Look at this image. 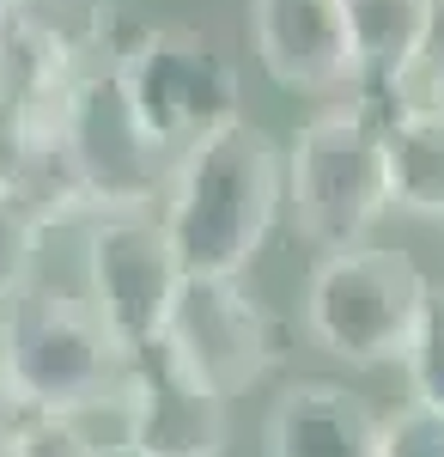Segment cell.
Masks as SVG:
<instances>
[{"label": "cell", "instance_id": "obj_15", "mask_svg": "<svg viewBox=\"0 0 444 457\" xmlns=\"http://www.w3.org/2000/svg\"><path fill=\"white\" fill-rule=\"evenodd\" d=\"M402 372H408L414 403L444 415V281H432V293H426V312H420V329H414Z\"/></svg>", "mask_w": 444, "mask_h": 457}, {"label": "cell", "instance_id": "obj_13", "mask_svg": "<svg viewBox=\"0 0 444 457\" xmlns=\"http://www.w3.org/2000/svg\"><path fill=\"white\" fill-rule=\"evenodd\" d=\"M390 141V195L402 213L444 220V110L377 116Z\"/></svg>", "mask_w": 444, "mask_h": 457}, {"label": "cell", "instance_id": "obj_6", "mask_svg": "<svg viewBox=\"0 0 444 457\" xmlns=\"http://www.w3.org/2000/svg\"><path fill=\"white\" fill-rule=\"evenodd\" d=\"M183 256L165 220L152 213H103L86 232V299L116 329L122 348H146L171 329L183 299Z\"/></svg>", "mask_w": 444, "mask_h": 457}, {"label": "cell", "instance_id": "obj_12", "mask_svg": "<svg viewBox=\"0 0 444 457\" xmlns=\"http://www.w3.org/2000/svg\"><path fill=\"white\" fill-rule=\"evenodd\" d=\"M432 12L439 0H347V19H353V62H359V79L372 98L366 110H377L420 62L426 37H432Z\"/></svg>", "mask_w": 444, "mask_h": 457}, {"label": "cell", "instance_id": "obj_1", "mask_svg": "<svg viewBox=\"0 0 444 457\" xmlns=\"http://www.w3.org/2000/svg\"><path fill=\"white\" fill-rule=\"evenodd\" d=\"M286 208V153L268 129L250 116L207 135L195 153H183L165 195V232H171L183 275L201 281H238L268 245L274 220Z\"/></svg>", "mask_w": 444, "mask_h": 457}, {"label": "cell", "instance_id": "obj_10", "mask_svg": "<svg viewBox=\"0 0 444 457\" xmlns=\"http://www.w3.org/2000/svg\"><path fill=\"white\" fill-rule=\"evenodd\" d=\"M250 43L286 92H335L359 79L347 0H250Z\"/></svg>", "mask_w": 444, "mask_h": 457}, {"label": "cell", "instance_id": "obj_5", "mask_svg": "<svg viewBox=\"0 0 444 457\" xmlns=\"http://www.w3.org/2000/svg\"><path fill=\"white\" fill-rule=\"evenodd\" d=\"M432 281L402 250L353 245L310 269L305 329L347 366H390L408 360Z\"/></svg>", "mask_w": 444, "mask_h": 457}, {"label": "cell", "instance_id": "obj_14", "mask_svg": "<svg viewBox=\"0 0 444 457\" xmlns=\"http://www.w3.org/2000/svg\"><path fill=\"white\" fill-rule=\"evenodd\" d=\"M37 238H43V220L25 208L19 189L0 183V305L12 293L31 287V262H37Z\"/></svg>", "mask_w": 444, "mask_h": 457}, {"label": "cell", "instance_id": "obj_7", "mask_svg": "<svg viewBox=\"0 0 444 457\" xmlns=\"http://www.w3.org/2000/svg\"><path fill=\"white\" fill-rule=\"evenodd\" d=\"M62 129H68L73 171L86 183L98 220L103 213H146L152 195H171L177 165L140 135L135 110H128V92H122V79H116V62L92 68L68 92Z\"/></svg>", "mask_w": 444, "mask_h": 457}, {"label": "cell", "instance_id": "obj_22", "mask_svg": "<svg viewBox=\"0 0 444 457\" xmlns=\"http://www.w3.org/2000/svg\"><path fill=\"white\" fill-rule=\"evenodd\" d=\"M439 110H444V98H439Z\"/></svg>", "mask_w": 444, "mask_h": 457}, {"label": "cell", "instance_id": "obj_3", "mask_svg": "<svg viewBox=\"0 0 444 457\" xmlns=\"http://www.w3.org/2000/svg\"><path fill=\"white\" fill-rule=\"evenodd\" d=\"M286 202L299 238L335 256V250L366 245L383 213L396 208L390 195V141L383 122L366 104L310 116L286 146Z\"/></svg>", "mask_w": 444, "mask_h": 457}, {"label": "cell", "instance_id": "obj_17", "mask_svg": "<svg viewBox=\"0 0 444 457\" xmlns=\"http://www.w3.org/2000/svg\"><path fill=\"white\" fill-rule=\"evenodd\" d=\"M12 457H103V445L86 433V421H68V415H31V427L19 433Z\"/></svg>", "mask_w": 444, "mask_h": 457}, {"label": "cell", "instance_id": "obj_8", "mask_svg": "<svg viewBox=\"0 0 444 457\" xmlns=\"http://www.w3.org/2000/svg\"><path fill=\"white\" fill-rule=\"evenodd\" d=\"M122 439L146 457H219L226 452V396L183 366V353L159 336L128 348L122 385Z\"/></svg>", "mask_w": 444, "mask_h": 457}, {"label": "cell", "instance_id": "obj_9", "mask_svg": "<svg viewBox=\"0 0 444 457\" xmlns=\"http://www.w3.org/2000/svg\"><path fill=\"white\" fill-rule=\"evenodd\" d=\"M165 342L226 403L243 396L274 366V353H280L274 348V317L262 312V299L243 281H201V275L183 281V299H177V312H171Z\"/></svg>", "mask_w": 444, "mask_h": 457}, {"label": "cell", "instance_id": "obj_2", "mask_svg": "<svg viewBox=\"0 0 444 457\" xmlns=\"http://www.w3.org/2000/svg\"><path fill=\"white\" fill-rule=\"evenodd\" d=\"M0 372L31 415L86 421L103 403H122L128 348L116 342L92 299L31 281L0 305Z\"/></svg>", "mask_w": 444, "mask_h": 457}, {"label": "cell", "instance_id": "obj_20", "mask_svg": "<svg viewBox=\"0 0 444 457\" xmlns=\"http://www.w3.org/2000/svg\"><path fill=\"white\" fill-rule=\"evenodd\" d=\"M103 457H146L140 445H128V439H116V445H103Z\"/></svg>", "mask_w": 444, "mask_h": 457}, {"label": "cell", "instance_id": "obj_11", "mask_svg": "<svg viewBox=\"0 0 444 457\" xmlns=\"http://www.w3.org/2000/svg\"><path fill=\"white\" fill-rule=\"evenodd\" d=\"M383 415L335 378H299L268 409V457H377Z\"/></svg>", "mask_w": 444, "mask_h": 457}, {"label": "cell", "instance_id": "obj_16", "mask_svg": "<svg viewBox=\"0 0 444 457\" xmlns=\"http://www.w3.org/2000/svg\"><path fill=\"white\" fill-rule=\"evenodd\" d=\"M377 457H444V415L408 396L396 415H383V452Z\"/></svg>", "mask_w": 444, "mask_h": 457}, {"label": "cell", "instance_id": "obj_21", "mask_svg": "<svg viewBox=\"0 0 444 457\" xmlns=\"http://www.w3.org/2000/svg\"><path fill=\"white\" fill-rule=\"evenodd\" d=\"M31 0H0V19H12V12H25Z\"/></svg>", "mask_w": 444, "mask_h": 457}, {"label": "cell", "instance_id": "obj_4", "mask_svg": "<svg viewBox=\"0 0 444 457\" xmlns=\"http://www.w3.org/2000/svg\"><path fill=\"white\" fill-rule=\"evenodd\" d=\"M116 79L128 92L140 135L165 159L195 153L207 135L238 122V68L189 25H152L116 49Z\"/></svg>", "mask_w": 444, "mask_h": 457}, {"label": "cell", "instance_id": "obj_19", "mask_svg": "<svg viewBox=\"0 0 444 457\" xmlns=\"http://www.w3.org/2000/svg\"><path fill=\"white\" fill-rule=\"evenodd\" d=\"M6 104H12V73H6V49H0V116H6Z\"/></svg>", "mask_w": 444, "mask_h": 457}, {"label": "cell", "instance_id": "obj_18", "mask_svg": "<svg viewBox=\"0 0 444 457\" xmlns=\"http://www.w3.org/2000/svg\"><path fill=\"white\" fill-rule=\"evenodd\" d=\"M25 427H31V409L19 403V390L6 385V372H0V457H12V445H19Z\"/></svg>", "mask_w": 444, "mask_h": 457}]
</instances>
